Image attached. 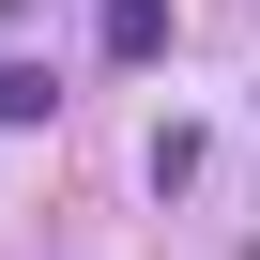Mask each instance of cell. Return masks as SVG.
I'll list each match as a JSON object with an SVG mask.
<instances>
[{
  "label": "cell",
  "mask_w": 260,
  "mask_h": 260,
  "mask_svg": "<svg viewBox=\"0 0 260 260\" xmlns=\"http://www.w3.org/2000/svg\"><path fill=\"white\" fill-rule=\"evenodd\" d=\"M169 46V0H107V61H153Z\"/></svg>",
  "instance_id": "obj_1"
},
{
  "label": "cell",
  "mask_w": 260,
  "mask_h": 260,
  "mask_svg": "<svg viewBox=\"0 0 260 260\" xmlns=\"http://www.w3.org/2000/svg\"><path fill=\"white\" fill-rule=\"evenodd\" d=\"M46 107H61V92H46L31 61H0V122H46Z\"/></svg>",
  "instance_id": "obj_2"
}]
</instances>
